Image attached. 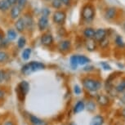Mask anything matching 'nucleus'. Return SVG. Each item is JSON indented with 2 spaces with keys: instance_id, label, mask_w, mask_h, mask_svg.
<instances>
[{
  "instance_id": "1",
  "label": "nucleus",
  "mask_w": 125,
  "mask_h": 125,
  "mask_svg": "<svg viewBox=\"0 0 125 125\" xmlns=\"http://www.w3.org/2000/svg\"><path fill=\"white\" fill-rule=\"evenodd\" d=\"M83 88L89 93H96L101 88V82L100 79L93 77H85L82 79Z\"/></svg>"
},
{
  "instance_id": "2",
  "label": "nucleus",
  "mask_w": 125,
  "mask_h": 125,
  "mask_svg": "<svg viewBox=\"0 0 125 125\" xmlns=\"http://www.w3.org/2000/svg\"><path fill=\"white\" fill-rule=\"evenodd\" d=\"M45 68V65L39 61H30V62L27 63V64L24 65L21 68V73L24 75H30L32 73L39 71V70H42Z\"/></svg>"
},
{
  "instance_id": "3",
  "label": "nucleus",
  "mask_w": 125,
  "mask_h": 125,
  "mask_svg": "<svg viewBox=\"0 0 125 125\" xmlns=\"http://www.w3.org/2000/svg\"><path fill=\"white\" fill-rule=\"evenodd\" d=\"M29 91H30V84L27 81L23 80V81L19 83L16 88V93L19 100L21 101H24L25 96H26L28 93H29Z\"/></svg>"
},
{
  "instance_id": "4",
  "label": "nucleus",
  "mask_w": 125,
  "mask_h": 125,
  "mask_svg": "<svg viewBox=\"0 0 125 125\" xmlns=\"http://www.w3.org/2000/svg\"><path fill=\"white\" fill-rule=\"evenodd\" d=\"M95 9L91 4H86L82 9V18L87 22H90L95 17Z\"/></svg>"
},
{
  "instance_id": "5",
  "label": "nucleus",
  "mask_w": 125,
  "mask_h": 125,
  "mask_svg": "<svg viewBox=\"0 0 125 125\" xmlns=\"http://www.w3.org/2000/svg\"><path fill=\"white\" fill-rule=\"evenodd\" d=\"M66 19V14L64 11H56L52 15V21L56 25H63Z\"/></svg>"
},
{
  "instance_id": "6",
  "label": "nucleus",
  "mask_w": 125,
  "mask_h": 125,
  "mask_svg": "<svg viewBox=\"0 0 125 125\" xmlns=\"http://www.w3.org/2000/svg\"><path fill=\"white\" fill-rule=\"evenodd\" d=\"M96 103L100 105L101 107H107L110 104V99L108 96L105 94H99L96 96Z\"/></svg>"
},
{
  "instance_id": "7",
  "label": "nucleus",
  "mask_w": 125,
  "mask_h": 125,
  "mask_svg": "<svg viewBox=\"0 0 125 125\" xmlns=\"http://www.w3.org/2000/svg\"><path fill=\"white\" fill-rule=\"evenodd\" d=\"M41 43L45 47H50L53 44V37L49 33L43 34L41 37Z\"/></svg>"
},
{
  "instance_id": "8",
  "label": "nucleus",
  "mask_w": 125,
  "mask_h": 125,
  "mask_svg": "<svg viewBox=\"0 0 125 125\" xmlns=\"http://www.w3.org/2000/svg\"><path fill=\"white\" fill-rule=\"evenodd\" d=\"M118 15V10L114 7L108 8L105 11V17L108 21H112Z\"/></svg>"
},
{
  "instance_id": "9",
  "label": "nucleus",
  "mask_w": 125,
  "mask_h": 125,
  "mask_svg": "<svg viewBox=\"0 0 125 125\" xmlns=\"http://www.w3.org/2000/svg\"><path fill=\"white\" fill-rule=\"evenodd\" d=\"M71 48V43L70 40H63L58 44V50L62 53H66Z\"/></svg>"
},
{
  "instance_id": "10",
  "label": "nucleus",
  "mask_w": 125,
  "mask_h": 125,
  "mask_svg": "<svg viewBox=\"0 0 125 125\" xmlns=\"http://www.w3.org/2000/svg\"><path fill=\"white\" fill-rule=\"evenodd\" d=\"M114 91L116 94H123L125 93V77L122 78L116 85L114 86Z\"/></svg>"
},
{
  "instance_id": "11",
  "label": "nucleus",
  "mask_w": 125,
  "mask_h": 125,
  "mask_svg": "<svg viewBox=\"0 0 125 125\" xmlns=\"http://www.w3.org/2000/svg\"><path fill=\"white\" fill-rule=\"evenodd\" d=\"M107 37V31L106 30L103 29V28H100L95 30V35H94V39L96 42H100L102 39H104L105 38Z\"/></svg>"
},
{
  "instance_id": "12",
  "label": "nucleus",
  "mask_w": 125,
  "mask_h": 125,
  "mask_svg": "<svg viewBox=\"0 0 125 125\" xmlns=\"http://www.w3.org/2000/svg\"><path fill=\"white\" fill-rule=\"evenodd\" d=\"M29 120L31 125H48L45 120L40 119V118L35 116L34 115H29Z\"/></svg>"
},
{
  "instance_id": "13",
  "label": "nucleus",
  "mask_w": 125,
  "mask_h": 125,
  "mask_svg": "<svg viewBox=\"0 0 125 125\" xmlns=\"http://www.w3.org/2000/svg\"><path fill=\"white\" fill-rule=\"evenodd\" d=\"M48 18L47 16H43L42 15V16L39 19L38 21V27H39V30L43 31V30H46V28L48 27Z\"/></svg>"
},
{
  "instance_id": "14",
  "label": "nucleus",
  "mask_w": 125,
  "mask_h": 125,
  "mask_svg": "<svg viewBox=\"0 0 125 125\" xmlns=\"http://www.w3.org/2000/svg\"><path fill=\"white\" fill-rule=\"evenodd\" d=\"M22 9H21L17 5L11 7V10H10V16L12 20H16L20 17L21 14Z\"/></svg>"
},
{
  "instance_id": "15",
  "label": "nucleus",
  "mask_w": 125,
  "mask_h": 125,
  "mask_svg": "<svg viewBox=\"0 0 125 125\" xmlns=\"http://www.w3.org/2000/svg\"><path fill=\"white\" fill-rule=\"evenodd\" d=\"M15 27H16V30H17V32L19 33L24 32L25 30V23L24 18L19 17L18 19H16V22H15Z\"/></svg>"
},
{
  "instance_id": "16",
  "label": "nucleus",
  "mask_w": 125,
  "mask_h": 125,
  "mask_svg": "<svg viewBox=\"0 0 125 125\" xmlns=\"http://www.w3.org/2000/svg\"><path fill=\"white\" fill-rule=\"evenodd\" d=\"M85 110V103L83 101H78L73 107V112L74 114H79Z\"/></svg>"
},
{
  "instance_id": "17",
  "label": "nucleus",
  "mask_w": 125,
  "mask_h": 125,
  "mask_svg": "<svg viewBox=\"0 0 125 125\" xmlns=\"http://www.w3.org/2000/svg\"><path fill=\"white\" fill-rule=\"evenodd\" d=\"M104 123H105V119H104L102 115H96L91 119L90 124L89 125H103Z\"/></svg>"
},
{
  "instance_id": "18",
  "label": "nucleus",
  "mask_w": 125,
  "mask_h": 125,
  "mask_svg": "<svg viewBox=\"0 0 125 125\" xmlns=\"http://www.w3.org/2000/svg\"><path fill=\"white\" fill-rule=\"evenodd\" d=\"M85 45H86L87 49H88V51L93 52V51H95L96 48V41L94 39H87Z\"/></svg>"
},
{
  "instance_id": "19",
  "label": "nucleus",
  "mask_w": 125,
  "mask_h": 125,
  "mask_svg": "<svg viewBox=\"0 0 125 125\" xmlns=\"http://www.w3.org/2000/svg\"><path fill=\"white\" fill-rule=\"evenodd\" d=\"M83 36L86 38L87 39H94V35H95V30L92 27H87L83 30Z\"/></svg>"
},
{
  "instance_id": "20",
  "label": "nucleus",
  "mask_w": 125,
  "mask_h": 125,
  "mask_svg": "<svg viewBox=\"0 0 125 125\" xmlns=\"http://www.w3.org/2000/svg\"><path fill=\"white\" fill-rule=\"evenodd\" d=\"M24 21H25V29H27L29 30H32L33 27H34V20H33L32 16L25 15V17H24Z\"/></svg>"
},
{
  "instance_id": "21",
  "label": "nucleus",
  "mask_w": 125,
  "mask_h": 125,
  "mask_svg": "<svg viewBox=\"0 0 125 125\" xmlns=\"http://www.w3.org/2000/svg\"><path fill=\"white\" fill-rule=\"evenodd\" d=\"M77 57H78V63H79V65H85L87 64H88L91 61L90 59L83 55H77Z\"/></svg>"
},
{
  "instance_id": "22",
  "label": "nucleus",
  "mask_w": 125,
  "mask_h": 125,
  "mask_svg": "<svg viewBox=\"0 0 125 125\" xmlns=\"http://www.w3.org/2000/svg\"><path fill=\"white\" fill-rule=\"evenodd\" d=\"M96 102L93 101H88V102L85 104V109L88 110V112H91V113L94 112L96 110Z\"/></svg>"
},
{
  "instance_id": "23",
  "label": "nucleus",
  "mask_w": 125,
  "mask_h": 125,
  "mask_svg": "<svg viewBox=\"0 0 125 125\" xmlns=\"http://www.w3.org/2000/svg\"><path fill=\"white\" fill-rule=\"evenodd\" d=\"M9 58L8 53L6 51L0 50V64H4L8 61Z\"/></svg>"
},
{
  "instance_id": "24",
  "label": "nucleus",
  "mask_w": 125,
  "mask_h": 125,
  "mask_svg": "<svg viewBox=\"0 0 125 125\" xmlns=\"http://www.w3.org/2000/svg\"><path fill=\"white\" fill-rule=\"evenodd\" d=\"M70 66L73 70H76L78 68V65H79V63H78V57L77 55H73L70 59Z\"/></svg>"
},
{
  "instance_id": "25",
  "label": "nucleus",
  "mask_w": 125,
  "mask_h": 125,
  "mask_svg": "<svg viewBox=\"0 0 125 125\" xmlns=\"http://www.w3.org/2000/svg\"><path fill=\"white\" fill-rule=\"evenodd\" d=\"M31 52H32V49L30 48H27L23 50L22 53H21V57L23 60L25 61H28L30 57V55H31Z\"/></svg>"
},
{
  "instance_id": "26",
  "label": "nucleus",
  "mask_w": 125,
  "mask_h": 125,
  "mask_svg": "<svg viewBox=\"0 0 125 125\" xmlns=\"http://www.w3.org/2000/svg\"><path fill=\"white\" fill-rule=\"evenodd\" d=\"M7 36L10 41H13L16 39V33L13 29H9L7 32Z\"/></svg>"
},
{
  "instance_id": "27",
  "label": "nucleus",
  "mask_w": 125,
  "mask_h": 125,
  "mask_svg": "<svg viewBox=\"0 0 125 125\" xmlns=\"http://www.w3.org/2000/svg\"><path fill=\"white\" fill-rule=\"evenodd\" d=\"M10 8L7 0H0V11H7Z\"/></svg>"
},
{
  "instance_id": "28",
  "label": "nucleus",
  "mask_w": 125,
  "mask_h": 125,
  "mask_svg": "<svg viewBox=\"0 0 125 125\" xmlns=\"http://www.w3.org/2000/svg\"><path fill=\"white\" fill-rule=\"evenodd\" d=\"M51 6L55 9H60L62 7L61 0H51Z\"/></svg>"
},
{
  "instance_id": "29",
  "label": "nucleus",
  "mask_w": 125,
  "mask_h": 125,
  "mask_svg": "<svg viewBox=\"0 0 125 125\" xmlns=\"http://www.w3.org/2000/svg\"><path fill=\"white\" fill-rule=\"evenodd\" d=\"M115 44H116L118 47H119V48H123V47L125 45L124 42L123 41V39L119 35L116 36V38H115Z\"/></svg>"
},
{
  "instance_id": "30",
  "label": "nucleus",
  "mask_w": 125,
  "mask_h": 125,
  "mask_svg": "<svg viewBox=\"0 0 125 125\" xmlns=\"http://www.w3.org/2000/svg\"><path fill=\"white\" fill-rule=\"evenodd\" d=\"M25 44H26V39L25 37H21L17 41V46L19 48H25Z\"/></svg>"
},
{
  "instance_id": "31",
  "label": "nucleus",
  "mask_w": 125,
  "mask_h": 125,
  "mask_svg": "<svg viewBox=\"0 0 125 125\" xmlns=\"http://www.w3.org/2000/svg\"><path fill=\"white\" fill-rule=\"evenodd\" d=\"M109 43H110V40L106 37V38H105L104 39L101 40V41L99 42V44H100V46L102 48H107L108 45H109Z\"/></svg>"
},
{
  "instance_id": "32",
  "label": "nucleus",
  "mask_w": 125,
  "mask_h": 125,
  "mask_svg": "<svg viewBox=\"0 0 125 125\" xmlns=\"http://www.w3.org/2000/svg\"><path fill=\"white\" fill-rule=\"evenodd\" d=\"M27 3H28V0H17L16 5L21 9H24L25 8V6L27 5Z\"/></svg>"
},
{
  "instance_id": "33",
  "label": "nucleus",
  "mask_w": 125,
  "mask_h": 125,
  "mask_svg": "<svg viewBox=\"0 0 125 125\" xmlns=\"http://www.w3.org/2000/svg\"><path fill=\"white\" fill-rule=\"evenodd\" d=\"M100 65H101V66L102 67V69L104 70H105V71H110V70H112V67L110 66L107 62H105V61H102V62H101Z\"/></svg>"
},
{
  "instance_id": "34",
  "label": "nucleus",
  "mask_w": 125,
  "mask_h": 125,
  "mask_svg": "<svg viewBox=\"0 0 125 125\" xmlns=\"http://www.w3.org/2000/svg\"><path fill=\"white\" fill-rule=\"evenodd\" d=\"M74 93L75 95L79 96L80 94L82 93V88H81V87H80L79 85H78V84H75V85L74 86Z\"/></svg>"
},
{
  "instance_id": "35",
  "label": "nucleus",
  "mask_w": 125,
  "mask_h": 125,
  "mask_svg": "<svg viewBox=\"0 0 125 125\" xmlns=\"http://www.w3.org/2000/svg\"><path fill=\"white\" fill-rule=\"evenodd\" d=\"M6 77H7L6 72L3 70H0V83H3V81H5Z\"/></svg>"
},
{
  "instance_id": "36",
  "label": "nucleus",
  "mask_w": 125,
  "mask_h": 125,
  "mask_svg": "<svg viewBox=\"0 0 125 125\" xmlns=\"http://www.w3.org/2000/svg\"><path fill=\"white\" fill-rule=\"evenodd\" d=\"M61 2L62 3V5L65 7H69L72 3V0H61Z\"/></svg>"
},
{
  "instance_id": "37",
  "label": "nucleus",
  "mask_w": 125,
  "mask_h": 125,
  "mask_svg": "<svg viewBox=\"0 0 125 125\" xmlns=\"http://www.w3.org/2000/svg\"><path fill=\"white\" fill-rule=\"evenodd\" d=\"M7 2H8V3L9 4V6H10V8H11V7L16 5L17 0H7Z\"/></svg>"
},
{
  "instance_id": "38",
  "label": "nucleus",
  "mask_w": 125,
  "mask_h": 125,
  "mask_svg": "<svg viewBox=\"0 0 125 125\" xmlns=\"http://www.w3.org/2000/svg\"><path fill=\"white\" fill-rule=\"evenodd\" d=\"M119 115H120V116L123 118V119H125V107L122 108V109L119 110Z\"/></svg>"
},
{
  "instance_id": "39",
  "label": "nucleus",
  "mask_w": 125,
  "mask_h": 125,
  "mask_svg": "<svg viewBox=\"0 0 125 125\" xmlns=\"http://www.w3.org/2000/svg\"><path fill=\"white\" fill-rule=\"evenodd\" d=\"M119 101H120V102H121L122 104L125 105V93H123L121 95V96L119 97Z\"/></svg>"
},
{
  "instance_id": "40",
  "label": "nucleus",
  "mask_w": 125,
  "mask_h": 125,
  "mask_svg": "<svg viewBox=\"0 0 125 125\" xmlns=\"http://www.w3.org/2000/svg\"><path fill=\"white\" fill-rule=\"evenodd\" d=\"M3 125H16V124L12 120H8V121H6L4 123Z\"/></svg>"
},
{
  "instance_id": "41",
  "label": "nucleus",
  "mask_w": 125,
  "mask_h": 125,
  "mask_svg": "<svg viewBox=\"0 0 125 125\" xmlns=\"http://www.w3.org/2000/svg\"><path fill=\"white\" fill-rule=\"evenodd\" d=\"M4 96H5V92L3 90H2V89H0V100L3 99Z\"/></svg>"
},
{
  "instance_id": "42",
  "label": "nucleus",
  "mask_w": 125,
  "mask_h": 125,
  "mask_svg": "<svg viewBox=\"0 0 125 125\" xmlns=\"http://www.w3.org/2000/svg\"><path fill=\"white\" fill-rule=\"evenodd\" d=\"M68 125H77V124L75 122H70L69 124H68Z\"/></svg>"
},
{
  "instance_id": "43",
  "label": "nucleus",
  "mask_w": 125,
  "mask_h": 125,
  "mask_svg": "<svg viewBox=\"0 0 125 125\" xmlns=\"http://www.w3.org/2000/svg\"><path fill=\"white\" fill-rule=\"evenodd\" d=\"M123 28H124L125 30V21H124V23H123Z\"/></svg>"
}]
</instances>
